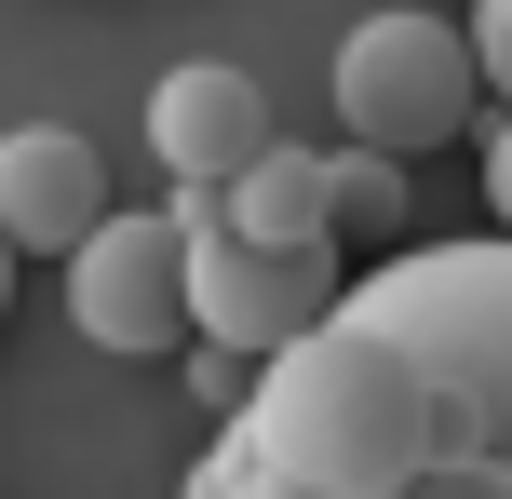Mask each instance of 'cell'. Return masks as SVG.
<instances>
[{
  "label": "cell",
  "instance_id": "obj_1",
  "mask_svg": "<svg viewBox=\"0 0 512 499\" xmlns=\"http://www.w3.org/2000/svg\"><path fill=\"white\" fill-rule=\"evenodd\" d=\"M176 499H512V243H405L351 270Z\"/></svg>",
  "mask_w": 512,
  "mask_h": 499
},
{
  "label": "cell",
  "instance_id": "obj_2",
  "mask_svg": "<svg viewBox=\"0 0 512 499\" xmlns=\"http://www.w3.org/2000/svg\"><path fill=\"white\" fill-rule=\"evenodd\" d=\"M337 149H445V135H472V95H486V54H472L459 14H418V0H391V14H351V41H337Z\"/></svg>",
  "mask_w": 512,
  "mask_h": 499
},
{
  "label": "cell",
  "instance_id": "obj_3",
  "mask_svg": "<svg viewBox=\"0 0 512 499\" xmlns=\"http://www.w3.org/2000/svg\"><path fill=\"white\" fill-rule=\"evenodd\" d=\"M162 216H176V243H189V338L243 351V365L297 351L310 324L351 297V257H337V243H297V257H270V243H230L216 189H176Z\"/></svg>",
  "mask_w": 512,
  "mask_h": 499
},
{
  "label": "cell",
  "instance_id": "obj_4",
  "mask_svg": "<svg viewBox=\"0 0 512 499\" xmlns=\"http://www.w3.org/2000/svg\"><path fill=\"white\" fill-rule=\"evenodd\" d=\"M68 324H81L95 351H122V365L189 351V243H176V216L108 203V230L68 257Z\"/></svg>",
  "mask_w": 512,
  "mask_h": 499
},
{
  "label": "cell",
  "instance_id": "obj_5",
  "mask_svg": "<svg viewBox=\"0 0 512 499\" xmlns=\"http://www.w3.org/2000/svg\"><path fill=\"white\" fill-rule=\"evenodd\" d=\"M270 149H283V122H270V95H256V68L189 54V68L149 81V162L176 189H230L243 162H270Z\"/></svg>",
  "mask_w": 512,
  "mask_h": 499
},
{
  "label": "cell",
  "instance_id": "obj_6",
  "mask_svg": "<svg viewBox=\"0 0 512 499\" xmlns=\"http://www.w3.org/2000/svg\"><path fill=\"white\" fill-rule=\"evenodd\" d=\"M108 230V149L81 122H14L0 135V243L14 257H81Z\"/></svg>",
  "mask_w": 512,
  "mask_h": 499
},
{
  "label": "cell",
  "instance_id": "obj_7",
  "mask_svg": "<svg viewBox=\"0 0 512 499\" xmlns=\"http://www.w3.org/2000/svg\"><path fill=\"white\" fill-rule=\"evenodd\" d=\"M216 216H230V243H270V257L337 243V149H297V135H283L270 162H243V176L216 189Z\"/></svg>",
  "mask_w": 512,
  "mask_h": 499
},
{
  "label": "cell",
  "instance_id": "obj_8",
  "mask_svg": "<svg viewBox=\"0 0 512 499\" xmlns=\"http://www.w3.org/2000/svg\"><path fill=\"white\" fill-rule=\"evenodd\" d=\"M391 230H405V162L391 149H337V257L391 243Z\"/></svg>",
  "mask_w": 512,
  "mask_h": 499
},
{
  "label": "cell",
  "instance_id": "obj_9",
  "mask_svg": "<svg viewBox=\"0 0 512 499\" xmlns=\"http://www.w3.org/2000/svg\"><path fill=\"white\" fill-rule=\"evenodd\" d=\"M176 378H189V405H203V419H243V392H256V365H243V351H216V338H189Z\"/></svg>",
  "mask_w": 512,
  "mask_h": 499
},
{
  "label": "cell",
  "instance_id": "obj_10",
  "mask_svg": "<svg viewBox=\"0 0 512 499\" xmlns=\"http://www.w3.org/2000/svg\"><path fill=\"white\" fill-rule=\"evenodd\" d=\"M459 27H472V54H486V81H499V95H512V0H472Z\"/></svg>",
  "mask_w": 512,
  "mask_h": 499
},
{
  "label": "cell",
  "instance_id": "obj_11",
  "mask_svg": "<svg viewBox=\"0 0 512 499\" xmlns=\"http://www.w3.org/2000/svg\"><path fill=\"white\" fill-rule=\"evenodd\" d=\"M472 176H486V216H499V243H512V108H499V135H486V162H472Z\"/></svg>",
  "mask_w": 512,
  "mask_h": 499
},
{
  "label": "cell",
  "instance_id": "obj_12",
  "mask_svg": "<svg viewBox=\"0 0 512 499\" xmlns=\"http://www.w3.org/2000/svg\"><path fill=\"white\" fill-rule=\"evenodd\" d=\"M0 311H14V243H0Z\"/></svg>",
  "mask_w": 512,
  "mask_h": 499
}]
</instances>
